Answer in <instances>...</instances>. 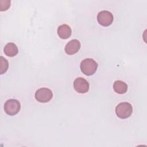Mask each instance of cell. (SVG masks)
<instances>
[{
    "mask_svg": "<svg viewBox=\"0 0 147 147\" xmlns=\"http://www.w3.org/2000/svg\"><path fill=\"white\" fill-rule=\"evenodd\" d=\"M81 71L87 76H91L95 74L98 68V64L92 59L87 58L83 60L80 64Z\"/></svg>",
    "mask_w": 147,
    "mask_h": 147,
    "instance_id": "6da1fadb",
    "label": "cell"
},
{
    "mask_svg": "<svg viewBox=\"0 0 147 147\" xmlns=\"http://www.w3.org/2000/svg\"><path fill=\"white\" fill-rule=\"evenodd\" d=\"M133 111L132 106L128 102H121L115 108V113L118 117L121 119L129 118Z\"/></svg>",
    "mask_w": 147,
    "mask_h": 147,
    "instance_id": "7a4b0ae2",
    "label": "cell"
},
{
    "mask_svg": "<svg viewBox=\"0 0 147 147\" xmlns=\"http://www.w3.org/2000/svg\"><path fill=\"white\" fill-rule=\"evenodd\" d=\"M21 105L18 100L14 99H10L4 104L5 112L9 115H14L20 110Z\"/></svg>",
    "mask_w": 147,
    "mask_h": 147,
    "instance_id": "3957f363",
    "label": "cell"
},
{
    "mask_svg": "<svg viewBox=\"0 0 147 147\" xmlns=\"http://www.w3.org/2000/svg\"><path fill=\"white\" fill-rule=\"evenodd\" d=\"M36 99L40 103H47L51 100L53 97L52 91L48 88H41L38 89L34 94Z\"/></svg>",
    "mask_w": 147,
    "mask_h": 147,
    "instance_id": "277c9868",
    "label": "cell"
},
{
    "mask_svg": "<svg viewBox=\"0 0 147 147\" xmlns=\"http://www.w3.org/2000/svg\"><path fill=\"white\" fill-rule=\"evenodd\" d=\"M114 20L113 15L111 13L107 10H102L98 14L97 21L98 23L103 26L110 25Z\"/></svg>",
    "mask_w": 147,
    "mask_h": 147,
    "instance_id": "5b68a950",
    "label": "cell"
},
{
    "mask_svg": "<svg viewBox=\"0 0 147 147\" xmlns=\"http://www.w3.org/2000/svg\"><path fill=\"white\" fill-rule=\"evenodd\" d=\"M73 85L75 90L80 94L86 93L89 90L88 82L85 79L81 77L75 79Z\"/></svg>",
    "mask_w": 147,
    "mask_h": 147,
    "instance_id": "8992f818",
    "label": "cell"
},
{
    "mask_svg": "<svg viewBox=\"0 0 147 147\" xmlns=\"http://www.w3.org/2000/svg\"><path fill=\"white\" fill-rule=\"evenodd\" d=\"M80 42L76 39L71 40L65 47V52L67 54L72 55L76 53L80 48Z\"/></svg>",
    "mask_w": 147,
    "mask_h": 147,
    "instance_id": "52a82bcc",
    "label": "cell"
},
{
    "mask_svg": "<svg viewBox=\"0 0 147 147\" xmlns=\"http://www.w3.org/2000/svg\"><path fill=\"white\" fill-rule=\"evenodd\" d=\"M57 34L62 39L68 38L72 33L71 28L67 24H63L60 25L57 28Z\"/></svg>",
    "mask_w": 147,
    "mask_h": 147,
    "instance_id": "ba28073f",
    "label": "cell"
},
{
    "mask_svg": "<svg viewBox=\"0 0 147 147\" xmlns=\"http://www.w3.org/2000/svg\"><path fill=\"white\" fill-rule=\"evenodd\" d=\"M5 54L9 57H13L17 55L18 52L17 45L13 42L7 43L3 48Z\"/></svg>",
    "mask_w": 147,
    "mask_h": 147,
    "instance_id": "9c48e42d",
    "label": "cell"
},
{
    "mask_svg": "<svg viewBox=\"0 0 147 147\" xmlns=\"http://www.w3.org/2000/svg\"><path fill=\"white\" fill-rule=\"evenodd\" d=\"M127 85L121 80H116L113 84L114 91L119 94H125L127 90Z\"/></svg>",
    "mask_w": 147,
    "mask_h": 147,
    "instance_id": "30bf717a",
    "label": "cell"
},
{
    "mask_svg": "<svg viewBox=\"0 0 147 147\" xmlns=\"http://www.w3.org/2000/svg\"><path fill=\"white\" fill-rule=\"evenodd\" d=\"M0 60H1L0 73H1V74H3V73L6 72V71L7 70L8 67H9V64H8L7 60L2 56L0 57Z\"/></svg>",
    "mask_w": 147,
    "mask_h": 147,
    "instance_id": "8fae6325",
    "label": "cell"
},
{
    "mask_svg": "<svg viewBox=\"0 0 147 147\" xmlns=\"http://www.w3.org/2000/svg\"><path fill=\"white\" fill-rule=\"evenodd\" d=\"M1 4V11H5L10 6V1H5V5Z\"/></svg>",
    "mask_w": 147,
    "mask_h": 147,
    "instance_id": "7c38bea8",
    "label": "cell"
}]
</instances>
